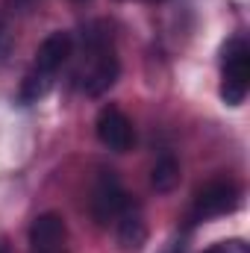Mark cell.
<instances>
[{
    "label": "cell",
    "mask_w": 250,
    "mask_h": 253,
    "mask_svg": "<svg viewBox=\"0 0 250 253\" xmlns=\"http://www.w3.org/2000/svg\"><path fill=\"white\" fill-rule=\"evenodd\" d=\"M239 200H242V194H239V189L233 183L218 180V183H209V186H203V189L197 191L194 206H191V215L197 221L218 218V215H230V212L239 209Z\"/></svg>",
    "instance_id": "cell-3"
},
{
    "label": "cell",
    "mask_w": 250,
    "mask_h": 253,
    "mask_svg": "<svg viewBox=\"0 0 250 253\" xmlns=\"http://www.w3.org/2000/svg\"><path fill=\"white\" fill-rule=\"evenodd\" d=\"M129 206L126 200V191L121 186V180L115 177V171H100L97 183H94V191H91V215L100 227L112 224L121 212Z\"/></svg>",
    "instance_id": "cell-2"
},
{
    "label": "cell",
    "mask_w": 250,
    "mask_h": 253,
    "mask_svg": "<svg viewBox=\"0 0 250 253\" xmlns=\"http://www.w3.org/2000/svg\"><path fill=\"white\" fill-rule=\"evenodd\" d=\"M50 85H53V77H47V74H42V71H36V68H30V74L21 80V103H39L47 91H50Z\"/></svg>",
    "instance_id": "cell-9"
},
{
    "label": "cell",
    "mask_w": 250,
    "mask_h": 253,
    "mask_svg": "<svg viewBox=\"0 0 250 253\" xmlns=\"http://www.w3.org/2000/svg\"><path fill=\"white\" fill-rule=\"evenodd\" d=\"M250 91V50L242 39H233L224 47L221 68V100L227 106H242Z\"/></svg>",
    "instance_id": "cell-1"
},
{
    "label": "cell",
    "mask_w": 250,
    "mask_h": 253,
    "mask_svg": "<svg viewBox=\"0 0 250 253\" xmlns=\"http://www.w3.org/2000/svg\"><path fill=\"white\" fill-rule=\"evenodd\" d=\"M68 227L59 212H42L30 227V253H65Z\"/></svg>",
    "instance_id": "cell-5"
},
{
    "label": "cell",
    "mask_w": 250,
    "mask_h": 253,
    "mask_svg": "<svg viewBox=\"0 0 250 253\" xmlns=\"http://www.w3.org/2000/svg\"><path fill=\"white\" fill-rule=\"evenodd\" d=\"M12 47H15V33H12V24L6 15H0V65L12 56Z\"/></svg>",
    "instance_id": "cell-10"
},
{
    "label": "cell",
    "mask_w": 250,
    "mask_h": 253,
    "mask_svg": "<svg viewBox=\"0 0 250 253\" xmlns=\"http://www.w3.org/2000/svg\"><path fill=\"white\" fill-rule=\"evenodd\" d=\"M118 221V233H115V242H118V251L121 253H141L144 245H147V224L141 218L138 209L126 206L124 212L115 218Z\"/></svg>",
    "instance_id": "cell-7"
},
{
    "label": "cell",
    "mask_w": 250,
    "mask_h": 253,
    "mask_svg": "<svg viewBox=\"0 0 250 253\" xmlns=\"http://www.w3.org/2000/svg\"><path fill=\"white\" fill-rule=\"evenodd\" d=\"M94 129H97V138L100 144H106L109 150L115 153H126L135 141V132H132V124L118 106H103L97 121H94Z\"/></svg>",
    "instance_id": "cell-4"
},
{
    "label": "cell",
    "mask_w": 250,
    "mask_h": 253,
    "mask_svg": "<svg viewBox=\"0 0 250 253\" xmlns=\"http://www.w3.org/2000/svg\"><path fill=\"white\" fill-rule=\"evenodd\" d=\"M18 3H21V6H33L36 0H18Z\"/></svg>",
    "instance_id": "cell-13"
},
{
    "label": "cell",
    "mask_w": 250,
    "mask_h": 253,
    "mask_svg": "<svg viewBox=\"0 0 250 253\" xmlns=\"http://www.w3.org/2000/svg\"><path fill=\"white\" fill-rule=\"evenodd\" d=\"M206 253H250V248L242 239H230V242H218L215 248H209Z\"/></svg>",
    "instance_id": "cell-11"
},
{
    "label": "cell",
    "mask_w": 250,
    "mask_h": 253,
    "mask_svg": "<svg viewBox=\"0 0 250 253\" xmlns=\"http://www.w3.org/2000/svg\"><path fill=\"white\" fill-rule=\"evenodd\" d=\"M71 47H74V42H71V33H50L42 44H39V50H36V62L33 68L36 71H42V74H47V77H56V71L68 62V56H71Z\"/></svg>",
    "instance_id": "cell-6"
},
{
    "label": "cell",
    "mask_w": 250,
    "mask_h": 253,
    "mask_svg": "<svg viewBox=\"0 0 250 253\" xmlns=\"http://www.w3.org/2000/svg\"><path fill=\"white\" fill-rule=\"evenodd\" d=\"M0 253H9V245L6 242H0Z\"/></svg>",
    "instance_id": "cell-12"
},
{
    "label": "cell",
    "mask_w": 250,
    "mask_h": 253,
    "mask_svg": "<svg viewBox=\"0 0 250 253\" xmlns=\"http://www.w3.org/2000/svg\"><path fill=\"white\" fill-rule=\"evenodd\" d=\"M150 183H153V189L159 191V194L174 191L177 183H180V162H177L171 153L159 156L156 165H153V171H150Z\"/></svg>",
    "instance_id": "cell-8"
}]
</instances>
